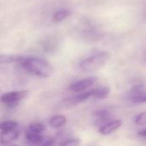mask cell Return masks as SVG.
I'll use <instances>...</instances> for the list:
<instances>
[{"label":"cell","instance_id":"cell-14","mask_svg":"<svg viewBox=\"0 0 146 146\" xmlns=\"http://www.w3.org/2000/svg\"><path fill=\"white\" fill-rule=\"evenodd\" d=\"M58 43L56 39V38H48L46 40L43 42V48L46 52L54 51L55 49L57 47Z\"/></svg>","mask_w":146,"mask_h":146},{"label":"cell","instance_id":"cell-21","mask_svg":"<svg viewBox=\"0 0 146 146\" xmlns=\"http://www.w3.org/2000/svg\"><path fill=\"white\" fill-rule=\"evenodd\" d=\"M134 104H139V103H146V95L144 96L143 98H139V99H137L136 101L133 102Z\"/></svg>","mask_w":146,"mask_h":146},{"label":"cell","instance_id":"cell-8","mask_svg":"<svg viewBox=\"0 0 146 146\" xmlns=\"http://www.w3.org/2000/svg\"><path fill=\"white\" fill-rule=\"evenodd\" d=\"M146 95V86L144 84H139L134 86L129 92V98L133 103L137 99H139Z\"/></svg>","mask_w":146,"mask_h":146},{"label":"cell","instance_id":"cell-16","mask_svg":"<svg viewBox=\"0 0 146 146\" xmlns=\"http://www.w3.org/2000/svg\"><path fill=\"white\" fill-rule=\"evenodd\" d=\"M18 123L15 121H4L0 122V130L2 132L15 130L17 128Z\"/></svg>","mask_w":146,"mask_h":146},{"label":"cell","instance_id":"cell-5","mask_svg":"<svg viewBox=\"0 0 146 146\" xmlns=\"http://www.w3.org/2000/svg\"><path fill=\"white\" fill-rule=\"evenodd\" d=\"M93 94H94L93 89L87 91V92H80V94H78L74 97L65 98L62 101V104L67 105V106H74V105H77L82 102L88 100L91 98H93Z\"/></svg>","mask_w":146,"mask_h":146},{"label":"cell","instance_id":"cell-12","mask_svg":"<svg viewBox=\"0 0 146 146\" xmlns=\"http://www.w3.org/2000/svg\"><path fill=\"white\" fill-rule=\"evenodd\" d=\"M110 115H111L110 112L107 110H102L95 111L93 114V117L98 123L108 121L110 118Z\"/></svg>","mask_w":146,"mask_h":146},{"label":"cell","instance_id":"cell-3","mask_svg":"<svg viewBox=\"0 0 146 146\" xmlns=\"http://www.w3.org/2000/svg\"><path fill=\"white\" fill-rule=\"evenodd\" d=\"M29 96V92L26 90L17 91V92H10L4 93L1 96L0 101L6 104L7 106H16L19 103Z\"/></svg>","mask_w":146,"mask_h":146},{"label":"cell","instance_id":"cell-9","mask_svg":"<svg viewBox=\"0 0 146 146\" xmlns=\"http://www.w3.org/2000/svg\"><path fill=\"white\" fill-rule=\"evenodd\" d=\"M25 137L27 141L33 146H40L44 143V136L42 134L34 133L27 130L25 133Z\"/></svg>","mask_w":146,"mask_h":146},{"label":"cell","instance_id":"cell-10","mask_svg":"<svg viewBox=\"0 0 146 146\" xmlns=\"http://www.w3.org/2000/svg\"><path fill=\"white\" fill-rule=\"evenodd\" d=\"M67 122V118L62 115H56L50 118L49 120V126L51 128L58 129L63 127Z\"/></svg>","mask_w":146,"mask_h":146},{"label":"cell","instance_id":"cell-6","mask_svg":"<svg viewBox=\"0 0 146 146\" xmlns=\"http://www.w3.org/2000/svg\"><path fill=\"white\" fill-rule=\"evenodd\" d=\"M122 123L123 122L121 120L112 121H110V122L103 125L99 128L98 131L102 135H109V134H111L112 133L115 132L116 130H118L122 126Z\"/></svg>","mask_w":146,"mask_h":146},{"label":"cell","instance_id":"cell-22","mask_svg":"<svg viewBox=\"0 0 146 146\" xmlns=\"http://www.w3.org/2000/svg\"><path fill=\"white\" fill-rule=\"evenodd\" d=\"M139 135L143 136V137H146V130H143V131L139 132Z\"/></svg>","mask_w":146,"mask_h":146},{"label":"cell","instance_id":"cell-7","mask_svg":"<svg viewBox=\"0 0 146 146\" xmlns=\"http://www.w3.org/2000/svg\"><path fill=\"white\" fill-rule=\"evenodd\" d=\"M20 136V131L17 129L10 130V131H4L2 132L0 134V144L3 145H7L13 141L16 140Z\"/></svg>","mask_w":146,"mask_h":146},{"label":"cell","instance_id":"cell-13","mask_svg":"<svg viewBox=\"0 0 146 146\" xmlns=\"http://www.w3.org/2000/svg\"><path fill=\"white\" fill-rule=\"evenodd\" d=\"M93 90H94L93 98H98V99H104L110 93V88L107 87V86L99 87V88H96V89H93Z\"/></svg>","mask_w":146,"mask_h":146},{"label":"cell","instance_id":"cell-11","mask_svg":"<svg viewBox=\"0 0 146 146\" xmlns=\"http://www.w3.org/2000/svg\"><path fill=\"white\" fill-rule=\"evenodd\" d=\"M72 15V12L67 9H59L57 11H56L53 15V21L55 22H61L62 21H64L65 19H67L68 17H69Z\"/></svg>","mask_w":146,"mask_h":146},{"label":"cell","instance_id":"cell-2","mask_svg":"<svg viewBox=\"0 0 146 146\" xmlns=\"http://www.w3.org/2000/svg\"><path fill=\"white\" fill-rule=\"evenodd\" d=\"M111 55L108 51H100L95 53L80 62V68L86 73L96 72L104 67L110 60Z\"/></svg>","mask_w":146,"mask_h":146},{"label":"cell","instance_id":"cell-18","mask_svg":"<svg viewBox=\"0 0 146 146\" xmlns=\"http://www.w3.org/2000/svg\"><path fill=\"white\" fill-rule=\"evenodd\" d=\"M80 145V139H69L64 141H62L58 146H79Z\"/></svg>","mask_w":146,"mask_h":146},{"label":"cell","instance_id":"cell-20","mask_svg":"<svg viewBox=\"0 0 146 146\" xmlns=\"http://www.w3.org/2000/svg\"><path fill=\"white\" fill-rule=\"evenodd\" d=\"M55 144H56L55 139H50L47 141L44 142L40 146H55Z\"/></svg>","mask_w":146,"mask_h":146},{"label":"cell","instance_id":"cell-23","mask_svg":"<svg viewBox=\"0 0 146 146\" xmlns=\"http://www.w3.org/2000/svg\"><path fill=\"white\" fill-rule=\"evenodd\" d=\"M9 146H18V145H9Z\"/></svg>","mask_w":146,"mask_h":146},{"label":"cell","instance_id":"cell-1","mask_svg":"<svg viewBox=\"0 0 146 146\" xmlns=\"http://www.w3.org/2000/svg\"><path fill=\"white\" fill-rule=\"evenodd\" d=\"M20 63L28 73L40 78H49L54 73L52 65L43 58L35 56L23 57Z\"/></svg>","mask_w":146,"mask_h":146},{"label":"cell","instance_id":"cell-19","mask_svg":"<svg viewBox=\"0 0 146 146\" xmlns=\"http://www.w3.org/2000/svg\"><path fill=\"white\" fill-rule=\"evenodd\" d=\"M135 123L138 126H146V111L139 114L135 118Z\"/></svg>","mask_w":146,"mask_h":146},{"label":"cell","instance_id":"cell-15","mask_svg":"<svg viewBox=\"0 0 146 146\" xmlns=\"http://www.w3.org/2000/svg\"><path fill=\"white\" fill-rule=\"evenodd\" d=\"M27 130L29 132L34 133H38V134H43L45 131V127L44 126V124L39 123V122H33L31 123L27 128Z\"/></svg>","mask_w":146,"mask_h":146},{"label":"cell","instance_id":"cell-4","mask_svg":"<svg viewBox=\"0 0 146 146\" xmlns=\"http://www.w3.org/2000/svg\"><path fill=\"white\" fill-rule=\"evenodd\" d=\"M98 78L97 77H89V78H86L80 80H78L73 84H71L69 86V90L74 92H83L87 91L89 88H91L95 82L97 81Z\"/></svg>","mask_w":146,"mask_h":146},{"label":"cell","instance_id":"cell-17","mask_svg":"<svg viewBox=\"0 0 146 146\" xmlns=\"http://www.w3.org/2000/svg\"><path fill=\"white\" fill-rule=\"evenodd\" d=\"M22 58H23L22 56H0V62L1 63L13 62H20Z\"/></svg>","mask_w":146,"mask_h":146}]
</instances>
